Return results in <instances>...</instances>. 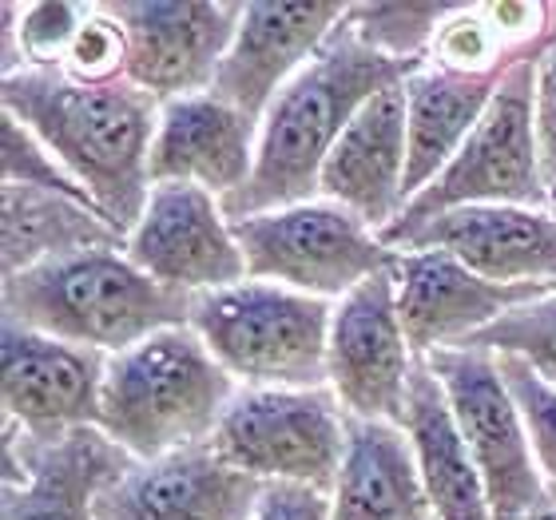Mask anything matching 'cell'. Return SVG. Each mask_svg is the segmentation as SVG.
<instances>
[{
    "label": "cell",
    "instance_id": "6da1fadb",
    "mask_svg": "<svg viewBox=\"0 0 556 520\" xmlns=\"http://www.w3.org/2000/svg\"><path fill=\"white\" fill-rule=\"evenodd\" d=\"M0 100L88 191L128 243L151 195V143L160 100L136 84H76L60 68H21L4 76Z\"/></svg>",
    "mask_w": 556,
    "mask_h": 520
},
{
    "label": "cell",
    "instance_id": "7a4b0ae2",
    "mask_svg": "<svg viewBox=\"0 0 556 520\" xmlns=\"http://www.w3.org/2000/svg\"><path fill=\"white\" fill-rule=\"evenodd\" d=\"M421 60H394L358 40L346 21L338 24L323 52L275 96L267 116L258 119L255 172L243 191L223 199L227 219H247L263 211H282L311 203L334 143L350 119L374 96L394 88Z\"/></svg>",
    "mask_w": 556,
    "mask_h": 520
},
{
    "label": "cell",
    "instance_id": "3957f363",
    "mask_svg": "<svg viewBox=\"0 0 556 520\" xmlns=\"http://www.w3.org/2000/svg\"><path fill=\"white\" fill-rule=\"evenodd\" d=\"M191 299L143 275L124 246H92L4 278V322L112 358L167 326H187Z\"/></svg>",
    "mask_w": 556,
    "mask_h": 520
},
{
    "label": "cell",
    "instance_id": "277c9868",
    "mask_svg": "<svg viewBox=\"0 0 556 520\" xmlns=\"http://www.w3.org/2000/svg\"><path fill=\"white\" fill-rule=\"evenodd\" d=\"M239 382L191 326H167L112 354L100 393V429L131 461L211 445Z\"/></svg>",
    "mask_w": 556,
    "mask_h": 520
},
{
    "label": "cell",
    "instance_id": "5b68a950",
    "mask_svg": "<svg viewBox=\"0 0 556 520\" xmlns=\"http://www.w3.org/2000/svg\"><path fill=\"white\" fill-rule=\"evenodd\" d=\"M330 314L326 299L247 278L195 294L187 326L247 390H326Z\"/></svg>",
    "mask_w": 556,
    "mask_h": 520
},
{
    "label": "cell",
    "instance_id": "8992f818",
    "mask_svg": "<svg viewBox=\"0 0 556 520\" xmlns=\"http://www.w3.org/2000/svg\"><path fill=\"white\" fill-rule=\"evenodd\" d=\"M545 45L533 48L529 56L517 60L501 76L485 116L477 119V128L469 131L462 151L441 167V175L421 195L409 199L406 211L382 231L386 246H394L402 234L417 231L421 223L462 207H548L533 124L536 60H541Z\"/></svg>",
    "mask_w": 556,
    "mask_h": 520
},
{
    "label": "cell",
    "instance_id": "52a82bcc",
    "mask_svg": "<svg viewBox=\"0 0 556 520\" xmlns=\"http://www.w3.org/2000/svg\"><path fill=\"white\" fill-rule=\"evenodd\" d=\"M350 414L330 390H247L227 405L211 449L263 485H299L330 497L346 461Z\"/></svg>",
    "mask_w": 556,
    "mask_h": 520
},
{
    "label": "cell",
    "instance_id": "ba28073f",
    "mask_svg": "<svg viewBox=\"0 0 556 520\" xmlns=\"http://www.w3.org/2000/svg\"><path fill=\"white\" fill-rule=\"evenodd\" d=\"M231 227L247 258V278L326 302H342L366 278L390 270L397 255L354 211L330 199L247 215L231 219Z\"/></svg>",
    "mask_w": 556,
    "mask_h": 520
},
{
    "label": "cell",
    "instance_id": "9c48e42d",
    "mask_svg": "<svg viewBox=\"0 0 556 520\" xmlns=\"http://www.w3.org/2000/svg\"><path fill=\"white\" fill-rule=\"evenodd\" d=\"M426 362L438 373L453 417L465 433V445L473 453V465L485 485L489 520H533L553 509L529 429L501 378L497 358L485 350L445 346L433 350Z\"/></svg>",
    "mask_w": 556,
    "mask_h": 520
},
{
    "label": "cell",
    "instance_id": "30bf717a",
    "mask_svg": "<svg viewBox=\"0 0 556 520\" xmlns=\"http://www.w3.org/2000/svg\"><path fill=\"white\" fill-rule=\"evenodd\" d=\"M417 354L397 314L394 275L366 278L358 290L334 302L330 346H326V390L358 421H406L409 373Z\"/></svg>",
    "mask_w": 556,
    "mask_h": 520
},
{
    "label": "cell",
    "instance_id": "8fae6325",
    "mask_svg": "<svg viewBox=\"0 0 556 520\" xmlns=\"http://www.w3.org/2000/svg\"><path fill=\"white\" fill-rule=\"evenodd\" d=\"M124 251L143 275L184 294L247 282V258L223 199L191 183H151L148 207Z\"/></svg>",
    "mask_w": 556,
    "mask_h": 520
},
{
    "label": "cell",
    "instance_id": "7c38bea8",
    "mask_svg": "<svg viewBox=\"0 0 556 520\" xmlns=\"http://www.w3.org/2000/svg\"><path fill=\"white\" fill-rule=\"evenodd\" d=\"M104 9L128 36V84L155 96L160 104L211 92L235 28L243 21V4L231 0H124Z\"/></svg>",
    "mask_w": 556,
    "mask_h": 520
},
{
    "label": "cell",
    "instance_id": "4fadbf2b",
    "mask_svg": "<svg viewBox=\"0 0 556 520\" xmlns=\"http://www.w3.org/2000/svg\"><path fill=\"white\" fill-rule=\"evenodd\" d=\"M108 354L4 322V421L28 441H60L100 426Z\"/></svg>",
    "mask_w": 556,
    "mask_h": 520
},
{
    "label": "cell",
    "instance_id": "5bb4252c",
    "mask_svg": "<svg viewBox=\"0 0 556 520\" xmlns=\"http://www.w3.org/2000/svg\"><path fill=\"white\" fill-rule=\"evenodd\" d=\"M350 16L338 0H255L243 4V21L223 56L211 92L231 107L263 119L275 96L311 64L334 28Z\"/></svg>",
    "mask_w": 556,
    "mask_h": 520
},
{
    "label": "cell",
    "instance_id": "9a60e30c",
    "mask_svg": "<svg viewBox=\"0 0 556 520\" xmlns=\"http://www.w3.org/2000/svg\"><path fill=\"white\" fill-rule=\"evenodd\" d=\"M390 275L397 290V314L417 358H429L433 350L445 346H462L505 314L556 294L548 287L489 282L445 251H397Z\"/></svg>",
    "mask_w": 556,
    "mask_h": 520
},
{
    "label": "cell",
    "instance_id": "2e32d148",
    "mask_svg": "<svg viewBox=\"0 0 556 520\" xmlns=\"http://www.w3.org/2000/svg\"><path fill=\"white\" fill-rule=\"evenodd\" d=\"M4 520H96V497L131 469V457L100 426L60 441L4 433Z\"/></svg>",
    "mask_w": 556,
    "mask_h": 520
},
{
    "label": "cell",
    "instance_id": "e0dca14e",
    "mask_svg": "<svg viewBox=\"0 0 556 520\" xmlns=\"http://www.w3.org/2000/svg\"><path fill=\"white\" fill-rule=\"evenodd\" d=\"M267 485L239 473L211 445L131 461L96 497V520H255Z\"/></svg>",
    "mask_w": 556,
    "mask_h": 520
},
{
    "label": "cell",
    "instance_id": "ac0fdd59",
    "mask_svg": "<svg viewBox=\"0 0 556 520\" xmlns=\"http://www.w3.org/2000/svg\"><path fill=\"white\" fill-rule=\"evenodd\" d=\"M390 251H445L489 282L556 290V211L462 207L421 223Z\"/></svg>",
    "mask_w": 556,
    "mask_h": 520
},
{
    "label": "cell",
    "instance_id": "d6986e66",
    "mask_svg": "<svg viewBox=\"0 0 556 520\" xmlns=\"http://www.w3.org/2000/svg\"><path fill=\"white\" fill-rule=\"evenodd\" d=\"M255 151L258 119L215 92L167 100L151 143V183H191L231 199L255 172Z\"/></svg>",
    "mask_w": 556,
    "mask_h": 520
},
{
    "label": "cell",
    "instance_id": "ffe728a7",
    "mask_svg": "<svg viewBox=\"0 0 556 520\" xmlns=\"http://www.w3.org/2000/svg\"><path fill=\"white\" fill-rule=\"evenodd\" d=\"M406 92L386 88L350 119L318 179V195L354 211L370 231L382 234L406 211Z\"/></svg>",
    "mask_w": 556,
    "mask_h": 520
},
{
    "label": "cell",
    "instance_id": "44dd1931",
    "mask_svg": "<svg viewBox=\"0 0 556 520\" xmlns=\"http://www.w3.org/2000/svg\"><path fill=\"white\" fill-rule=\"evenodd\" d=\"M330 520H438L406 429L350 417L346 461L330 493Z\"/></svg>",
    "mask_w": 556,
    "mask_h": 520
},
{
    "label": "cell",
    "instance_id": "7402d4cb",
    "mask_svg": "<svg viewBox=\"0 0 556 520\" xmlns=\"http://www.w3.org/2000/svg\"><path fill=\"white\" fill-rule=\"evenodd\" d=\"M414 449L417 473L429 493L438 520H489V500L473 453L465 445V433L453 417V405L441 390L438 373L426 358H417L409 373L406 421H402Z\"/></svg>",
    "mask_w": 556,
    "mask_h": 520
},
{
    "label": "cell",
    "instance_id": "603a6c76",
    "mask_svg": "<svg viewBox=\"0 0 556 520\" xmlns=\"http://www.w3.org/2000/svg\"><path fill=\"white\" fill-rule=\"evenodd\" d=\"M501 80H477V76H457L429 56L402 80L406 92V136H409V160H406V203L426 191L441 175V167L462 151L477 119L485 116L489 100L497 92Z\"/></svg>",
    "mask_w": 556,
    "mask_h": 520
},
{
    "label": "cell",
    "instance_id": "cb8c5ba5",
    "mask_svg": "<svg viewBox=\"0 0 556 520\" xmlns=\"http://www.w3.org/2000/svg\"><path fill=\"white\" fill-rule=\"evenodd\" d=\"M0 246H4L0 251L4 278H12L48 258L92 246H124V234L92 203L21 183H0Z\"/></svg>",
    "mask_w": 556,
    "mask_h": 520
},
{
    "label": "cell",
    "instance_id": "d4e9b609",
    "mask_svg": "<svg viewBox=\"0 0 556 520\" xmlns=\"http://www.w3.org/2000/svg\"><path fill=\"white\" fill-rule=\"evenodd\" d=\"M4 76L21 68H60L92 4L40 0V4H4Z\"/></svg>",
    "mask_w": 556,
    "mask_h": 520
},
{
    "label": "cell",
    "instance_id": "484cf974",
    "mask_svg": "<svg viewBox=\"0 0 556 520\" xmlns=\"http://www.w3.org/2000/svg\"><path fill=\"white\" fill-rule=\"evenodd\" d=\"M457 4H350L346 24L394 60H426L429 45Z\"/></svg>",
    "mask_w": 556,
    "mask_h": 520
},
{
    "label": "cell",
    "instance_id": "4316f807",
    "mask_svg": "<svg viewBox=\"0 0 556 520\" xmlns=\"http://www.w3.org/2000/svg\"><path fill=\"white\" fill-rule=\"evenodd\" d=\"M462 346L521 358L529 370L541 373L548 385H556V294L505 314V318L485 326L481 334H473Z\"/></svg>",
    "mask_w": 556,
    "mask_h": 520
},
{
    "label": "cell",
    "instance_id": "83f0119b",
    "mask_svg": "<svg viewBox=\"0 0 556 520\" xmlns=\"http://www.w3.org/2000/svg\"><path fill=\"white\" fill-rule=\"evenodd\" d=\"M0 183H21L36 187V191H52V195L92 203L88 191L56 163V155L24 128L21 119H12L9 112H4V124H0Z\"/></svg>",
    "mask_w": 556,
    "mask_h": 520
},
{
    "label": "cell",
    "instance_id": "f1b7e54d",
    "mask_svg": "<svg viewBox=\"0 0 556 520\" xmlns=\"http://www.w3.org/2000/svg\"><path fill=\"white\" fill-rule=\"evenodd\" d=\"M60 72L76 84L128 80V36L104 4H92V16L80 24Z\"/></svg>",
    "mask_w": 556,
    "mask_h": 520
},
{
    "label": "cell",
    "instance_id": "f546056e",
    "mask_svg": "<svg viewBox=\"0 0 556 520\" xmlns=\"http://www.w3.org/2000/svg\"><path fill=\"white\" fill-rule=\"evenodd\" d=\"M493 358H497V370L509 385L513 402L521 409L541 477L556 489V385H548L541 373L529 370L521 358H505V354H493Z\"/></svg>",
    "mask_w": 556,
    "mask_h": 520
},
{
    "label": "cell",
    "instance_id": "4dcf8cb0",
    "mask_svg": "<svg viewBox=\"0 0 556 520\" xmlns=\"http://www.w3.org/2000/svg\"><path fill=\"white\" fill-rule=\"evenodd\" d=\"M533 124H536V155H541V179L548 191V207L556 211V33L536 60V96H533Z\"/></svg>",
    "mask_w": 556,
    "mask_h": 520
},
{
    "label": "cell",
    "instance_id": "1f68e13d",
    "mask_svg": "<svg viewBox=\"0 0 556 520\" xmlns=\"http://www.w3.org/2000/svg\"><path fill=\"white\" fill-rule=\"evenodd\" d=\"M255 520H330V497L299 485H267Z\"/></svg>",
    "mask_w": 556,
    "mask_h": 520
},
{
    "label": "cell",
    "instance_id": "d6a6232c",
    "mask_svg": "<svg viewBox=\"0 0 556 520\" xmlns=\"http://www.w3.org/2000/svg\"><path fill=\"white\" fill-rule=\"evenodd\" d=\"M533 520H556V509H548V512H541V517H533Z\"/></svg>",
    "mask_w": 556,
    "mask_h": 520
}]
</instances>
